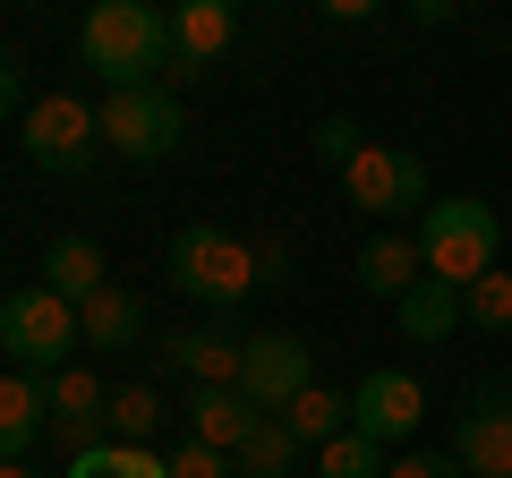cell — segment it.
<instances>
[{
  "mask_svg": "<svg viewBox=\"0 0 512 478\" xmlns=\"http://www.w3.org/2000/svg\"><path fill=\"white\" fill-rule=\"evenodd\" d=\"M504 257V222H495L487 197H436L427 205V231H419V265L453 291H470L478 274H495Z\"/></svg>",
  "mask_w": 512,
  "mask_h": 478,
  "instance_id": "7a4b0ae2",
  "label": "cell"
},
{
  "mask_svg": "<svg viewBox=\"0 0 512 478\" xmlns=\"http://www.w3.org/2000/svg\"><path fill=\"white\" fill-rule=\"evenodd\" d=\"M77 60H86L111 94L154 86V69H171V18L146 9V0H103V9H86V26H77Z\"/></svg>",
  "mask_w": 512,
  "mask_h": 478,
  "instance_id": "6da1fadb",
  "label": "cell"
},
{
  "mask_svg": "<svg viewBox=\"0 0 512 478\" xmlns=\"http://www.w3.org/2000/svg\"><path fill=\"white\" fill-rule=\"evenodd\" d=\"M154 359H163L171 376H197V393L205 385H239V359H248V333L231 325V316H214V325H171V333H154Z\"/></svg>",
  "mask_w": 512,
  "mask_h": 478,
  "instance_id": "30bf717a",
  "label": "cell"
},
{
  "mask_svg": "<svg viewBox=\"0 0 512 478\" xmlns=\"http://www.w3.org/2000/svg\"><path fill=\"white\" fill-rule=\"evenodd\" d=\"M171 282H180L188 299H205L214 316H231L248 291H265L256 248H248L239 231H214V222H188V231L171 239Z\"/></svg>",
  "mask_w": 512,
  "mask_h": 478,
  "instance_id": "3957f363",
  "label": "cell"
},
{
  "mask_svg": "<svg viewBox=\"0 0 512 478\" xmlns=\"http://www.w3.org/2000/svg\"><path fill=\"white\" fill-rule=\"evenodd\" d=\"M299 461H308V444H299V436H291L282 419H265V427L248 436V453L231 461V470H239V478H291Z\"/></svg>",
  "mask_w": 512,
  "mask_h": 478,
  "instance_id": "603a6c76",
  "label": "cell"
},
{
  "mask_svg": "<svg viewBox=\"0 0 512 478\" xmlns=\"http://www.w3.org/2000/svg\"><path fill=\"white\" fill-rule=\"evenodd\" d=\"M0 478H43V470H26V461H0Z\"/></svg>",
  "mask_w": 512,
  "mask_h": 478,
  "instance_id": "1f68e13d",
  "label": "cell"
},
{
  "mask_svg": "<svg viewBox=\"0 0 512 478\" xmlns=\"http://www.w3.org/2000/svg\"><path fill=\"white\" fill-rule=\"evenodd\" d=\"M163 419H171V402H163L154 385H120V393H111V410H103V436H111V444H137V453H154Z\"/></svg>",
  "mask_w": 512,
  "mask_h": 478,
  "instance_id": "d6986e66",
  "label": "cell"
},
{
  "mask_svg": "<svg viewBox=\"0 0 512 478\" xmlns=\"http://www.w3.org/2000/svg\"><path fill=\"white\" fill-rule=\"evenodd\" d=\"M94 120H103V146L128 154V163H171L188 137V111L171 86H128V94H103L94 103Z\"/></svg>",
  "mask_w": 512,
  "mask_h": 478,
  "instance_id": "5b68a950",
  "label": "cell"
},
{
  "mask_svg": "<svg viewBox=\"0 0 512 478\" xmlns=\"http://www.w3.org/2000/svg\"><path fill=\"white\" fill-rule=\"evenodd\" d=\"M342 188H350V205L359 214H419L427 205V163L419 154H402V146H359V163L342 171Z\"/></svg>",
  "mask_w": 512,
  "mask_h": 478,
  "instance_id": "9c48e42d",
  "label": "cell"
},
{
  "mask_svg": "<svg viewBox=\"0 0 512 478\" xmlns=\"http://www.w3.org/2000/svg\"><path fill=\"white\" fill-rule=\"evenodd\" d=\"M461 316H470L478 333H512V274L495 265V274H478L470 291H461Z\"/></svg>",
  "mask_w": 512,
  "mask_h": 478,
  "instance_id": "d4e9b609",
  "label": "cell"
},
{
  "mask_svg": "<svg viewBox=\"0 0 512 478\" xmlns=\"http://www.w3.org/2000/svg\"><path fill=\"white\" fill-rule=\"evenodd\" d=\"M453 325H461V291H453V282H436V274H419L402 291V333H410V342H444Z\"/></svg>",
  "mask_w": 512,
  "mask_h": 478,
  "instance_id": "ffe728a7",
  "label": "cell"
},
{
  "mask_svg": "<svg viewBox=\"0 0 512 478\" xmlns=\"http://www.w3.org/2000/svg\"><path fill=\"white\" fill-rule=\"evenodd\" d=\"M103 248H94V239H52V248H43V291H52V299H69V308H86V299L94 291H103Z\"/></svg>",
  "mask_w": 512,
  "mask_h": 478,
  "instance_id": "e0dca14e",
  "label": "cell"
},
{
  "mask_svg": "<svg viewBox=\"0 0 512 478\" xmlns=\"http://www.w3.org/2000/svg\"><path fill=\"white\" fill-rule=\"evenodd\" d=\"M171 478H239V470L222 453H205V444H180V453H171Z\"/></svg>",
  "mask_w": 512,
  "mask_h": 478,
  "instance_id": "4316f807",
  "label": "cell"
},
{
  "mask_svg": "<svg viewBox=\"0 0 512 478\" xmlns=\"http://www.w3.org/2000/svg\"><path fill=\"white\" fill-rule=\"evenodd\" d=\"M256 274L282 282V274H291V248H282V239H265V248H256Z\"/></svg>",
  "mask_w": 512,
  "mask_h": 478,
  "instance_id": "f546056e",
  "label": "cell"
},
{
  "mask_svg": "<svg viewBox=\"0 0 512 478\" xmlns=\"http://www.w3.org/2000/svg\"><path fill=\"white\" fill-rule=\"evenodd\" d=\"M308 385H316V359H308V342H299L291 325L248 333V359H239V393H248L265 419H282V410H291Z\"/></svg>",
  "mask_w": 512,
  "mask_h": 478,
  "instance_id": "52a82bcc",
  "label": "cell"
},
{
  "mask_svg": "<svg viewBox=\"0 0 512 478\" xmlns=\"http://www.w3.org/2000/svg\"><path fill=\"white\" fill-rule=\"evenodd\" d=\"M52 436V376H0V461H26V444Z\"/></svg>",
  "mask_w": 512,
  "mask_h": 478,
  "instance_id": "9a60e30c",
  "label": "cell"
},
{
  "mask_svg": "<svg viewBox=\"0 0 512 478\" xmlns=\"http://www.w3.org/2000/svg\"><path fill=\"white\" fill-rule=\"evenodd\" d=\"M282 427H291L299 444H316V453H325L333 436H350V393H333V385H308L291 410H282Z\"/></svg>",
  "mask_w": 512,
  "mask_h": 478,
  "instance_id": "44dd1931",
  "label": "cell"
},
{
  "mask_svg": "<svg viewBox=\"0 0 512 478\" xmlns=\"http://www.w3.org/2000/svg\"><path fill=\"white\" fill-rule=\"evenodd\" d=\"M419 419H427V393H419V376H410V368L359 376V393H350V427H359V436L402 444V436H419Z\"/></svg>",
  "mask_w": 512,
  "mask_h": 478,
  "instance_id": "7c38bea8",
  "label": "cell"
},
{
  "mask_svg": "<svg viewBox=\"0 0 512 478\" xmlns=\"http://www.w3.org/2000/svg\"><path fill=\"white\" fill-rule=\"evenodd\" d=\"M410 282H419V239H402V231H376L359 248V291H376V299H402Z\"/></svg>",
  "mask_w": 512,
  "mask_h": 478,
  "instance_id": "ac0fdd59",
  "label": "cell"
},
{
  "mask_svg": "<svg viewBox=\"0 0 512 478\" xmlns=\"http://www.w3.org/2000/svg\"><path fill=\"white\" fill-rule=\"evenodd\" d=\"M410 18H419V26H453L461 9H453V0H410Z\"/></svg>",
  "mask_w": 512,
  "mask_h": 478,
  "instance_id": "4dcf8cb0",
  "label": "cell"
},
{
  "mask_svg": "<svg viewBox=\"0 0 512 478\" xmlns=\"http://www.w3.org/2000/svg\"><path fill=\"white\" fill-rule=\"evenodd\" d=\"M316 154H325L333 171H350V163H359V120H342V111H325V120H316Z\"/></svg>",
  "mask_w": 512,
  "mask_h": 478,
  "instance_id": "484cf974",
  "label": "cell"
},
{
  "mask_svg": "<svg viewBox=\"0 0 512 478\" xmlns=\"http://www.w3.org/2000/svg\"><path fill=\"white\" fill-rule=\"evenodd\" d=\"M103 410H111V385H94L86 368H60L52 376V436H60V453H94V444H111L103 436Z\"/></svg>",
  "mask_w": 512,
  "mask_h": 478,
  "instance_id": "5bb4252c",
  "label": "cell"
},
{
  "mask_svg": "<svg viewBox=\"0 0 512 478\" xmlns=\"http://www.w3.org/2000/svg\"><path fill=\"white\" fill-rule=\"evenodd\" d=\"M180 419H188V444H205V453L239 461V453H248V436L265 427V410H256V402H248L239 385H205L197 402L180 410Z\"/></svg>",
  "mask_w": 512,
  "mask_h": 478,
  "instance_id": "4fadbf2b",
  "label": "cell"
},
{
  "mask_svg": "<svg viewBox=\"0 0 512 478\" xmlns=\"http://www.w3.org/2000/svg\"><path fill=\"white\" fill-rule=\"evenodd\" d=\"M77 333H86V350H137L146 342V299L128 291V282H103L77 308Z\"/></svg>",
  "mask_w": 512,
  "mask_h": 478,
  "instance_id": "2e32d148",
  "label": "cell"
},
{
  "mask_svg": "<svg viewBox=\"0 0 512 478\" xmlns=\"http://www.w3.org/2000/svg\"><path fill=\"white\" fill-rule=\"evenodd\" d=\"M18 86H26V69H18V52H0V120L18 111Z\"/></svg>",
  "mask_w": 512,
  "mask_h": 478,
  "instance_id": "f1b7e54d",
  "label": "cell"
},
{
  "mask_svg": "<svg viewBox=\"0 0 512 478\" xmlns=\"http://www.w3.org/2000/svg\"><path fill=\"white\" fill-rule=\"evenodd\" d=\"M77 308L69 299H52L43 282H26V291H9L0 299V350H9V368H26V376H60L77 359Z\"/></svg>",
  "mask_w": 512,
  "mask_h": 478,
  "instance_id": "277c9868",
  "label": "cell"
},
{
  "mask_svg": "<svg viewBox=\"0 0 512 478\" xmlns=\"http://www.w3.org/2000/svg\"><path fill=\"white\" fill-rule=\"evenodd\" d=\"M384 470H393V461H384V444L359 436V427H350V436H333L325 453H316V478H384Z\"/></svg>",
  "mask_w": 512,
  "mask_h": 478,
  "instance_id": "cb8c5ba5",
  "label": "cell"
},
{
  "mask_svg": "<svg viewBox=\"0 0 512 478\" xmlns=\"http://www.w3.org/2000/svg\"><path fill=\"white\" fill-rule=\"evenodd\" d=\"M231 35H239V9L231 0H180L171 9V86H197V77H214V60L231 52Z\"/></svg>",
  "mask_w": 512,
  "mask_h": 478,
  "instance_id": "8fae6325",
  "label": "cell"
},
{
  "mask_svg": "<svg viewBox=\"0 0 512 478\" xmlns=\"http://www.w3.org/2000/svg\"><path fill=\"white\" fill-rule=\"evenodd\" d=\"M384 478H461V461L453 453H410V461H393Z\"/></svg>",
  "mask_w": 512,
  "mask_h": 478,
  "instance_id": "83f0119b",
  "label": "cell"
},
{
  "mask_svg": "<svg viewBox=\"0 0 512 478\" xmlns=\"http://www.w3.org/2000/svg\"><path fill=\"white\" fill-rule=\"evenodd\" d=\"M18 137L35 154V171H60V180L94 171V154H103V120L86 111V94H43V103H26Z\"/></svg>",
  "mask_w": 512,
  "mask_h": 478,
  "instance_id": "8992f818",
  "label": "cell"
},
{
  "mask_svg": "<svg viewBox=\"0 0 512 478\" xmlns=\"http://www.w3.org/2000/svg\"><path fill=\"white\" fill-rule=\"evenodd\" d=\"M60 478H171V453H137V444H94V453H69Z\"/></svg>",
  "mask_w": 512,
  "mask_h": 478,
  "instance_id": "7402d4cb",
  "label": "cell"
},
{
  "mask_svg": "<svg viewBox=\"0 0 512 478\" xmlns=\"http://www.w3.org/2000/svg\"><path fill=\"white\" fill-rule=\"evenodd\" d=\"M444 453L461 461V478H512V376L470 393V410L453 419V444Z\"/></svg>",
  "mask_w": 512,
  "mask_h": 478,
  "instance_id": "ba28073f",
  "label": "cell"
}]
</instances>
